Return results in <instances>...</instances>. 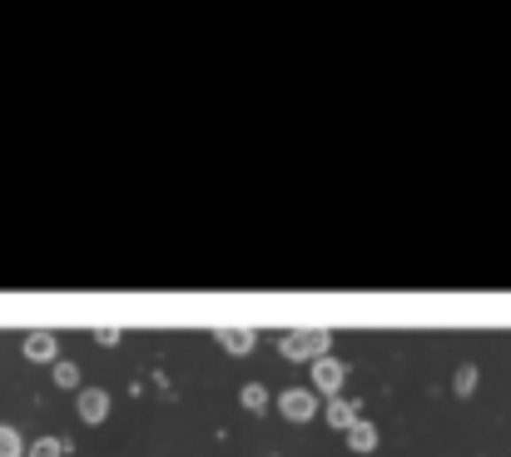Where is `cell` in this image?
<instances>
[{"mask_svg": "<svg viewBox=\"0 0 511 457\" xmlns=\"http://www.w3.org/2000/svg\"><path fill=\"white\" fill-rule=\"evenodd\" d=\"M75 413H80V422H105L110 418V393L105 388H80V398H75Z\"/></svg>", "mask_w": 511, "mask_h": 457, "instance_id": "4", "label": "cell"}, {"mask_svg": "<svg viewBox=\"0 0 511 457\" xmlns=\"http://www.w3.org/2000/svg\"><path fill=\"white\" fill-rule=\"evenodd\" d=\"M55 353H60V338H55V333H45V329L26 333V358L30 363H55Z\"/></svg>", "mask_w": 511, "mask_h": 457, "instance_id": "5", "label": "cell"}, {"mask_svg": "<svg viewBox=\"0 0 511 457\" xmlns=\"http://www.w3.org/2000/svg\"><path fill=\"white\" fill-rule=\"evenodd\" d=\"M278 413H283L288 422H313L318 418V393H313V388H283V393H278Z\"/></svg>", "mask_w": 511, "mask_h": 457, "instance_id": "3", "label": "cell"}, {"mask_svg": "<svg viewBox=\"0 0 511 457\" xmlns=\"http://www.w3.org/2000/svg\"><path fill=\"white\" fill-rule=\"evenodd\" d=\"M65 453H70L65 438H35V443L26 447V457H65Z\"/></svg>", "mask_w": 511, "mask_h": 457, "instance_id": "10", "label": "cell"}, {"mask_svg": "<svg viewBox=\"0 0 511 457\" xmlns=\"http://www.w3.org/2000/svg\"><path fill=\"white\" fill-rule=\"evenodd\" d=\"M343 443H348V453H373V447H377V428L368 418H358L348 432H343Z\"/></svg>", "mask_w": 511, "mask_h": 457, "instance_id": "8", "label": "cell"}, {"mask_svg": "<svg viewBox=\"0 0 511 457\" xmlns=\"http://www.w3.org/2000/svg\"><path fill=\"white\" fill-rule=\"evenodd\" d=\"M328 348H333V333L328 329H293L278 338V353L288 363H318V358H328Z\"/></svg>", "mask_w": 511, "mask_h": 457, "instance_id": "1", "label": "cell"}, {"mask_svg": "<svg viewBox=\"0 0 511 457\" xmlns=\"http://www.w3.org/2000/svg\"><path fill=\"white\" fill-rule=\"evenodd\" d=\"M308 378H313V393L343 398V388H348V363L328 353V358H318V363H308Z\"/></svg>", "mask_w": 511, "mask_h": 457, "instance_id": "2", "label": "cell"}, {"mask_svg": "<svg viewBox=\"0 0 511 457\" xmlns=\"http://www.w3.org/2000/svg\"><path fill=\"white\" fill-rule=\"evenodd\" d=\"M323 418H328V428H337V432H348L352 422H358V403H352V398H328V407H323Z\"/></svg>", "mask_w": 511, "mask_h": 457, "instance_id": "7", "label": "cell"}, {"mask_svg": "<svg viewBox=\"0 0 511 457\" xmlns=\"http://www.w3.org/2000/svg\"><path fill=\"white\" fill-rule=\"evenodd\" d=\"M244 407H249V413H263V407H268V388H263V383H244Z\"/></svg>", "mask_w": 511, "mask_h": 457, "instance_id": "12", "label": "cell"}, {"mask_svg": "<svg viewBox=\"0 0 511 457\" xmlns=\"http://www.w3.org/2000/svg\"><path fill=\"white\" fill-rule=\"evenodd\" d=\"M55 388H80V368H75V363L55 358Z\"/></svg>", "mask_w": 511, "mask_h": 457, "instance_id": "13", "label": "cell"}, {"mask_svg": "<svg viewBox=\"0 0 511 457\" xmlns=\"http://www.w3.org/2000/svg\"><path fill=\"white\" fill-rule=\"evenodd\" d=\"M0 457H26V438L11 422H0Z\"/></svg>", "mask_w": 511, "mask_h": 457, "instance_id": "11", "label": "cell"}, {"mask_svg": "<svg viewBox=\"0 0 511 457\" xmlns=\"http://www.w3.org/2000/svg\"><path fill=\"white\" fill-rule=\"evenodd\" d=\"M476 378H482V373H476V363H461V368L452 373V393H457V398H472V393H476Z\"/></svg>", "mask_w": 511, "mask_h": 457, "instance_id": "9", "label": "cell"}, {"mask_svg": "<svg viewBox=\"0 0 511 457\" xmlns=\"http://www.w3.org/2000/svg\"><path fill=\"white\" fill-rule=\"evenodd\" d=\"M120 338H125V333H120V329H100V333H95V343H105V348H114V343H120Z\"/></svg>", "mask_w": 511, "mask_h": 457, "instance_id": "14", "label": "cell"}, {"mask_svg": "<svg viewBox=\"0 0 511 457\" xmlns=\"http://www.w3.org/2000/svg\"><path fill=\"white\" fill-rule=\"evenodd\" d=\"M213 338H219V348H224V353L244 358V353H253V343H259V333H253V329H219Z\"/></svg>", "mask_w": 511, "mask_h": 457, "instance_id": "6", "label": "cell"}]
</instances>
